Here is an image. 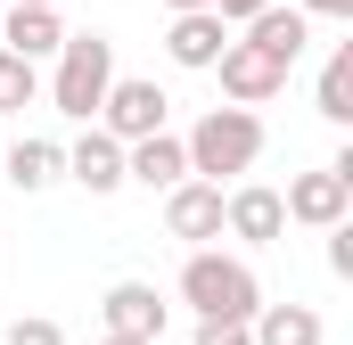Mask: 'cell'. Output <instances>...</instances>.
Wrapping results in <instances>:
<instances>
[{"mask_svg": "<svg viewBox=\"0 0 353 345\" xmlns=\"http://www.w3.org/2000/svg\"><path fill=\"white\" fill-rule=\"evenodd\" d=\"M181 304L197 321H255L263 313V279L247 255H222V247H197L181 263Z\"/></svg>", "mask_w": 353, "mask_h": 345, "instance_id": "cell-1", "label": "cell"}, {"mask_svg": "<svg viewBox=\"0 0 353 345\" xmlns=\"http://www.w3.org/2000/svg\"><path fill=\"white\" fill-rule=\"evenodd\" d=\"M181 157H189V181H239V172H255L263 157V115H247V107H205L197 124H189V140H181Z\"/></svg>", "mask_w": 353, "mask_h": 345, "instance_id": "cell-2", "label": "cell"}, {"mask_svg": "<svg viewBox=\"0 0 353 345\" xmlns=\"http://www.w3.org/2000/svg\"><path fill=\"white\" fill-rule=\"evenodd\" d=\"M115 83V41L90 25V33H66V50L50 58V107L66 124H99V99Z\"/></svg>", "mask_w": 353, "mask_h": 345, "instance_id": "cell-3", "label": "cell"}, {"mask_svg": "<svg viewBox=\"0 0 353 345\" xmlns=\"http://www.w3.org/2000/svg\"><path fill=\"white\" fill-rule=\"evenodd\" d=\"M279 214L304 222V230H337L353 214V157H329L321 172H296V181L279 189Z\"/></svg>", "mask_w": 353, "mask_h": 345, "instance_id": "cell-4", "label": "cell"}, {"mask_svg": "<svg viewBox=\"0 0 353 345\" xmlns=\"http://www.w3.org/2000/svg\"><path fill=\"white\" fill-rule=\"evenodd\" d=\"M165 115H173V99L148 83V75H115V83H107V99H99V132H107L115 148L157 140V132H165Z\"/></svg>", "mask_w": 353, "mask_h": 345, "instance_id": "cell-5", "label": "cell"}, {"mask_svg": "<svg viewBox=\"0 0 353 345\" xmlns=\"http://www.w3.org/2000/svg\"><path fill=\"white\" fill-rule=\"evenodd\" d=\"M222 230H230L239 247H279V239H288L279 189H263V181H239V189H222Z\"/></svg>", "mask_w": 353, "mask_h": 345, "instance_id": "cell-6", "label": "cell"}, {"mask_svg": "<svg viewBox=\"0 0 353 345\" xmlns=\"http://www.w3.org/2000/svg\"><path fill=\"white\" fill-rule=\"evenodd\" d=\"M99 321H107V337L157 345V337H165V296H157L148 279H115V288L99 296Z\"/></svg>", "mask_w": 353, "mask_h": 345, "instance_id": "cell-7", "label": "cell"}, {"mask_svg": "<svg viewBox=\"0 0 353 345\" xmlns=\"http://www.w3.org/2000/svg\"><path fill=\"white\" fill-rule=\"evenodd\" d=\"M165 230H173L189 255L214 247V239H222V189H214V181H181V189H165Z\"/></svg>", "mask_w": 353, "mask_h": 345, "instance_id": "cell-8", "label": "cell"}, {"mask_svg": "<svg viewBox=\"0 0 353 345\" xmlns=\"http://www.w3.org/2000/svg\"><path fill=\"white\" fill-rule=\"evenodd\" d=\"M214 75H222V90H230V107H247V115L288 90V66H271L263 50H247V41H230V50L214 58Z\"/></svg>", "mask_w": 353, "mask_h": 345, "instance_id": "cell-9", "label": "cell"}, {"mask_svg": "<svg viewBox=\"0 0 353 345\" xmlns=\"http://www.w3.org/2000/svg\"><path fill=\"white\" fill-rule=\"evenodd\" d=\"M222 50H230V25H222L214 8H197V17H173V25H165V58L189 66V75H214Z\"/></svg>", "mask_w": 353, "mask_h": 345, "instance_id": "cell-10", "label": "cell"}, {"mask_svg": "<svg viewBox=\"0 0 353 345\" xmlns=\"http://www.w3.org/2000/svg\"><path fill=\"white\" fill-rule=\"evenodd\" d=\"M0 50H8V58H25V66L58 58V50H66V25H58V8H8V17H0Z\"/></svg>", "mask_w": 353, "mask_h": 345, "instance_id": "cell-11", "label": "cell"}, {"mask_svg": "<svg viewBox=\"0 0 353 345\" xmlns=\"http://www.w3.org/2000/svg\"><path fill=\"white\" fill-rule=\"evenodd\" d=\"M239 41H247V50H263L271 66H296V58H304V41H312V17L271 0V8L255 17V25H247V33H239Z\"/></svg>", "mask_w": 353, "mask_h": 345, "instance_id": "cell-12", "label": "cell"}, {"mask_svg": "<svg viewBox=\"0 0 353 345\" xmlns=\"http://www.w3.org/2000/svg\"><path fill=\"white\" fill-rule=\"evenodd\" d=\"M66 181H83L90 197H115V189H123V148H115V140H107V132L90 124L83 140L66 148Z\"/></svg>", "mask_w": 353, "mask_h": 345, "instance_id": "cell-13", "label": "cell"}, {"mask_svg": "<svg viewBox=\"0 0 353 345\" xmlns=\"http://www.w3.org/2000/svg\"><path fill=\"white\" fill-rule=\"evenodd\" d=\"M123 181H140V189H181V181H189V157H181V132H157V140H132V148H123Z\"/></svg>", "mask_w": 353, "mask_h": 345, "instance_id": "cell-14", "label": "cell"}, {"mask_svg": "<svg viewBox=\"0 0 353 345\" xmlns=\"http://www.w3.org/2000/svg\"><path fill=\"white\" fill-rule=\"evenodd\" d=\"M8 189H25V197H33V189H50V181H66V148H58V140H33V132H25V140H17V148H8Z\"/></svg>", "mask_w": 353, "mask_h": 345, "instance_id": "cell-15", "label": "cell"}, {"mask_svg": "<svg viewBox=\"0 0 353 345\" xmlns=\"http://www.w3.org/2000/svg\"><path fill=\"white\" fill-rule=\"evenodd\" d=\"M247 337H255V345H321L329 329H321L312 304H263V313L247 321Z\"/></svg>", "mask_w": 353, "mask_h": 345, "instance_id": "cell-16", "label": "cell"}, {"mask_svg": "<svg viewBox=\"0 0 353 345\" xmlns=\"http://www.w3.org/2000/svg\"><path fill=\"white\" fill-rule=\"evenodd\" d=\"M312 107H321V124H353V41L329 50V66H321V83H312Z\"/></svg>", "mask_w": 353, "mask_h": 345, "instance_id": "cell-17", "label": "cell"}, {"mask_svg": "<svg viewBox=\"0 0 353 345\" xmlns=\"http://www.w3.org/2000/svg\"><path fill=\"white\" fill-rule=\"evenodd\" d=\"M33 99H41V66H25V58L0 50V115H25Z\"/></svg>", "mask_w": 353, "mask_h": 345, "instance_id": "cell-18", "label": "cell"}, {"mask_svg": "<svg viewBox=\"0 0 353 345\" xmlns=\"http://www.w3.org/2000/svg\"><path fill=\"white\" fill-rule=\"evenodd\" d=\"M0 345H66V329L50 321V313H25V321H8V337Z\"/></svg>", "mask_w": 353, "mask_h": 345, "instance_id": "cell-19", "label": "cell"}, {"mask_svg": "<svg viewBox=\"0 0 353 345\" xmlns=\"http://www.w3.org/2000/svg\"><path fill=\"white\" fill-rule=\"evenodd\" d=\"M321 239H329V271H337V279H353V222L321 230Z\"/></svg>", "mask_w": 353, "mask_h": 345, "instance_id": "cell-20", "label": "cell"}, {"mask_svg": "<svg viewBox=\"0 0 353 345\" xmlns=\"http://www.w3.org/2000/svg\"><path fill=\"white\" fill-rule=\"evenodd\" d=\"M197 345H255L247 321H197Z\"/></svg>", "mask_w": 353, "mask_h": 345, "instance_id": "cell-21", "label": "cell"}, {"mask_svg": "<svg viewBox=\"0 0 353 345\" xmlns=\"http://www.w3.org/2000/svg\"><path fill=\"white\" fill-rule=\"evenodd\" d=\"M263 8H271V0H214V17H222V25H255Z\"/></svg>", "mask_w": 353, "mask_h": 345, "instance_id": "cell-22", "label": "cell"}, {"mask_svg": "<svg viewBox=\"0 0 353 345\" xmlns=\"http://www.w3.org/2000/svg\"><path fill=\"white\" fill-rule=\"evenodd\" d=\"M304 17H353V0H296Z\"/></svg>", "mask_w": 353, "mask_h": 345, "instance_id": "cell-23", "label": "cell"}, {"mask_svg": "<svg viewBox=\"0 0 353 345\" xmlns=\"http://www.w3.org/2000/svg\"><path fill=\"white\" fill-rule=\"evenodd\" d=\"M165 8H173V17H197V8H214V0H165Z\"/></svg>", "mask_w": 353, "mask_h": 345, "instance_id": "cell-24", "label": "cell"}, {"mask_svg": "<svg viewBox=\"0 0 353 345\" xmlns=\"http://www.w3.org/2000/svg\"><path fill=\"white\" fill-rule=\"evenodd\" d=\"M0 8H58V0H0Z\"/></svg>", "mask_w": 353, "mask_h": 345, "instance_id": "cell-25", "label": "cell"}, {"mask_svg": "<svg viewBox=\"0 0 353 345\" xmlns=\"http://www.w3.org/2000/svg\"><path fill=\"white\" fill-rule=\"evenodd\" d=\"M107 345H140V337H107Z\"/></svg>", "mask_w": 353, "mask_h": 345, "instance_id": "cell-26", "label": "cell"}, {"mask_svg": "<svg viewBox=\"0 0 353 345\" xmlns=\"http://www.w3.org/2000/svg\"><path fill=\"white\" fill-rule=\"evenodd\" d=\"M0 17H8V8H0Z\"/></svg>", "mask_w": 353, "mask_h": 345, "instance_id": "cell-27", "label": "cell"}]
</instances>
